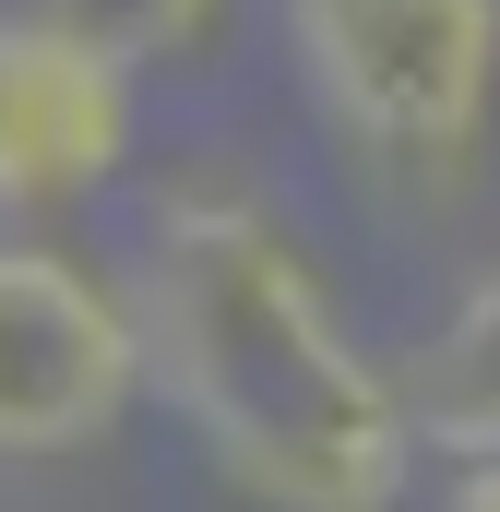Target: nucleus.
I'll return each instance as SVG.
<instances>
[{
    "label": "nucleus",
    "instance_id": "obj_1",
    "mask_svg": "<svg viewBox=\"0 0 500 512\" xmlns=\"http://www.w3.org/2000/svg\"><path fill=\"white\" fill-rule=\"evenodd\" d=\"M131 322H143V370L191 417V441L262 512H381L405 489L417 405L346 334V310L286 251L274 215L250 203L155 215Z\"/></svg>",
    "mask_w": 500,
    "mask_h": 512
},
{
    "label": "nucleus",
    "instance_id": "obj_2",
    "mask_svg": "<svg viewBox=\"0 0 500 512\" xmlns=\"http://www.w3.org/2000/svg\"><path fill=\"white\" fill-rule=\"evenodd\" d=\"M298 72L346 143L441 167L489 131L500 96V0H286Z\"/></svg>",
    "mask_w": 500,
    "mask_h": 512
},
{
    "label": "nucleus",
    "instance_id": "obj_3",
    "mask_svg": "<svg viewBox=\"0 0 500 512\" xmlns=\"http://www.w3.org/2000/svg\"><path fill=\"white\" fill-rule=\"evenodd\" d=\"M143 382V322L60 251H0V453H84Z\"/></svg>",
    "mask_w": 500,
    "mask_h": 512
},
{
    "label": "nucleus",
    "instance_id": "obj_4",
    "mask_svg": "<svg viewBox=\"0 0 500 512\" xmlns=\"http://www.w3.org/2000/svg\"><path fill=\"white\" fill-rule=\"evenodd\" d=\"M131 155V48L72 12L0 24V203H72Z\"/></svg>",
    "mask_w": 500,
    "mask_h": 512
},
{
    "label": "nucleus",
    "instance_id": "obj_5",
    "mask_svg": "<svg viewBox=\"0 0 500 512\" xmlns=\"http://www.w3.org/2000/svg\"><path fill=\"white\" fill-rule=\"evenodd\" d=\"M405 405H417V441H441L453 465H465V453H500V274L429 334Z\"/></svg>",
    "mask_w": 500,
    "mask_h": 512
},
{
    "label": "nucleus",
    "instance_id": "obj_6",
    "mask_svg": "<svg viewBox=\"0 0 500 512\" xmlns=\"http://www.w3.org/2000/svg\"><path fill=\"white\" fill-rule=\"evenodd\" d=\"M453 512H500V453H465V489H453Z\"/></svg>",
    "mask_w": 500,
    "mask_h": 512
}]
</instances>
